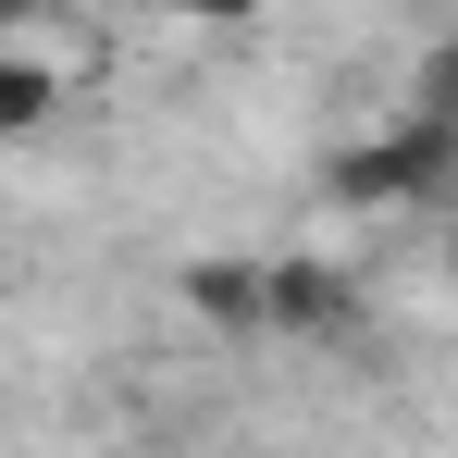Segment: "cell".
<instances>
[{
    "label": "cell",
    "instance_id": "5",
    "mask_svg": "<svg viewBox=\"0 0 458 458\" xmlns=\"http://www.w3.org/2000/svg\"><path fill=\"white\" fill-rule=\"evenodd\" d=\"M161 13H174V25H211V38H235V25H260L273 0H161Z\"/></svg>",
    "mask_w": 458,
    "mask_h": 458
},
{
    "label": "cell",
    "instance_id": "1",
    "mask_svg": "<svg viewBox=\"0 0 458 458\" xmlns=\"http://www.w3.org/2000/svg\"><path fill=\"white\" fill-rule=\"evenodd\" d=\"M446 174H458V112H421V99H396L372 137L322 161V186L347 211H421V199H446Z\"/></svg>",
    "mask_w": 458,
    "mask_h": 458
},
{
    "label": "cell",
    "instance_id": "6",
    "mask_svg": "<svg viewBox=\"0 0 458 458\" xmlns=\"http://www.w3.org/2000/svg\"><path fill=\"white\" fill-rule=\"evenodd\" d=\"M0 38H25V0H0Z\"/></svg>",
    "mask_w": 458,
    "mask_h": 458
},
{
    "label": "cell",
    "instance_id": "3",
    "mask_svg": "<svg viewBox=\"0 0 458 458\" xmlns=\"http://www.w3.org/2000/svg\"><path fill=\"white\" fill-rule=\"evenodd\" d=\"M174 298L199 310L211 335H260V260H186V273H174Z\"/></svg>",
    "mask_w": 458,
    "mask_h": 458
},
{
    "label": "cell",
    "instance_id": "2",
    "mask_svg": "<svg viewBox=\"0 0 458 458\" xmlns=\"http://www.w3.org/2000/svg\"><path fill=\"white\" fill-rule=\"evenodd\" d=\"M260 335H298V347H347V335H360V273H347V260H310V248L260 260Z\"/></svg>",
    "mask_w": 458,
    "mask_h": 458
},
{
    "label": "cell",
    "instance_id": "4",
    "mask_svg": "<svg viewBox=\"0 0 458 458\" xmlns=\"http://www.w3.org/2000/svg\"><path fill=\"white\" fill-rule=\"evenodd\" d=\"M50 112H63V75H50L25 38H0V137H38Z\"/></svg>",
    "mask_w": 458,
    "mask_h": 458
}]
</instances>
